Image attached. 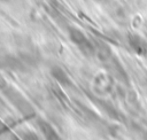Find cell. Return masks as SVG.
<instances>
[{"mask_svg": "<svg viewBox=\"0 0 147 140\" xmlns=\"http://www.w3.org/2000/svg\"><path fill=\"white\" fill-rule=\"evenodd\" d=\"M52 75H53V77H54L57 81H60L61 84H63V85H68V84H69V78H68V76L65 75V72H64L61 68L54 67V68L52 69Z\"/></svg>", "mask_w": 147, "mask_h": 140, "instance_id": "6da1fadb", "label": "cell"}]
</instances>
